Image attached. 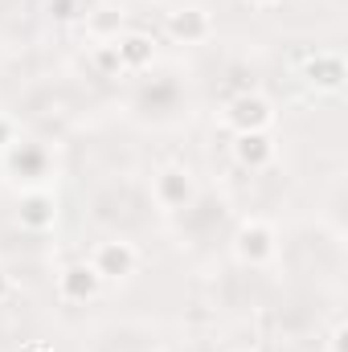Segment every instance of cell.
<instances>
[{
    "mask_svg": "<svg viewBox=\"0 0 348 352\" xmlns=\"http://www.w3.org/2000/svg\"><path fill=\"white\" fill-rule=\"evenodd\" d=\"M303 78H307V87L320 90V94H336L348 78L345 58L336 50H316L312 58H303Z\"/></svg>",
    "mask_w": 348,
    "mask_h": 352,
    "instance_id": "6",
    "label": "cell"
},
{
    "mask_svg": "<svg viewBox=\"0 0 348 352\" xmlns=\"http://www.w3.org/2000/svg\"><path fill=\"white\" fill-rule=\"evenodd\" d=\"M226 119H230L234 135H246V131H270V127H274V107H270V98H262V94H254V90H246V94H238V98L230 102Z\"/></svg>",
    "mask_w": 348,
    "mask_h": 352,
    "instance_id": "4",
    "label": "cell"
},
{
    "mask_svg": "<svg viewBox=\"0 0 348 352\" xmlns=\"http://www.w3.org/2000/svg\"><path fill=\"white\" fill-rule=\"evenodd\" d=\"M115 54L123 62V74H140L156 62V41L148 33H123V37H115Z\"/></svg>",
    "mask_w": 348,
    "mask_h": 352,
    "instance_id": "9",
    "label": "cell"
},
{
    "mask_svg": "<svg viewBox=\"0 0 348 352\" xmlns=\"http://www.w3.org/2000/svg\"><path fill=\"white\" fill-rule=\"evenodd\" d=\"M33 352H41V349H33Z\"/></svg>",
    "mask_w": 348,
    "mask_h": 352,
    "instance_id": "18",
    "label": "cell"
},
{
    "mask_svg": "<svg viewBox=\"0 0 348 352\" xmlns=\"http://www.w3.org/2000/svg\"><path fill=\"white\" fill-rule=\"evenodd\" d=\"M98 287H102V278L94 274L90 263L62 266V270H58V283H54V291H58L62 303H90V299L98 295Z\"/></svg>",
    "mask_w": 348,
    "mask_h": 352,
    "instance_id": "7",
    "label": "cell"
},
{
    "mask_svg": "<svg viewBox=\"0 0 348 352\" xmlns=\"http://www.w3.org/2000/svg\"><path fill=\"white\" fill-rule=\"evenodd\" d=\"M8 135H12V127H8V119H0V144H12Z\"/></svg>",
    "mask_w": 348,
    "mask_h": 352,
    "instance_id": "16",
    "label": "cell"
},
{
    "mask_svg": "<svg viewBox=\"0 0 348 352\" xmlns=\"http://www.w3.org/2000/svg\"><path fill=\"white\" fill-rule=\"evenodd\" d=\"M250 4H254V8H259V12H270V8H279V4H283V0H250Z\"/></svg>",
    "mask_w": 348,
    "mask_h": 352,
    "instance_id": "15",
    "label": "cell"
},
{
    "mask_svg": "<svg viewBox=\"0 0 348 352\" xmlns=\"http://www.w3.org/2000/svg\"><path fill=\"white\" fill-rule=\"evenodd\" d=\"M8 295H12V283H8V274H4V270H0V303H4V299H8Z\"/></svg>",
    "mask_w": 348,
    "mask_h": 352,
    "instance_id": "14",
    "label": "cell"
},
{
    "mask_svg": "<svg viewBox=\"0 0 348 352\" xmlns=\"http://www.w3.org/2000/svg\"><path fill=\"white\" fill-rule=\"evenodd\" d=\"M152 201L160 209H168V213L188 209L197 201V180H193V173L184 164H164L160 173L152 176Z\"/></svg>",
    "mask_w": 348,
    "mask_h": 352,
    "instance_id": "1",
    "label": "cell"
},
{
    "mask_svg": "<svg viewBox=\"0 0 348 352\" xmlns=\"http://www.w3.org/2000/svg\"><path fill=\"white\" fill-rule=\"evenodd\" d=\"M90 66L98 70V78H119V74H123V62H119V54H115V41H102V45L90 54Z\"/></svg>",
    "mask_w": 348,
    "mask_h": 352,
    "instance_id": "11",
    "label": "cell"
},
{
    "mask_svg": "<svg viewBox=\"0 0 348 352\" xmlns=\"http://www.w3.org/2000/svg\"><path fill=\"white\" fill-rule=\"evenodd\" d=\"M274 156H279V148H274L270 131H246V135H234V160H238L242 168L262 173V168L274 164Z\"/></svg>",
    "mask_w": 348,
    "mask_h": 352,
    "instance_id": "8",
    "label": "cell"
},
{
    "mask_svg": "<svg viewBox=\"0 0 348 352\" xmlns=\"http://www.w3.org/2000/svg\"><path fill=\"white\" fill-rule=\"evenodd\" d=\"M345 336H348V328L345 324H336L332 336H328V352H345Z\"/></svg>",
    "mask_w": 348,
    "mask_h": 352,
    "instance_id": "13",
    "label": "cell"
},
{
    "mask_svg": "<svg viewBox=\"0 0 348 352\" xmlns=\"http://www.w3.org/2000/svg\"><path fill=\"white\" fill-rule=\"evenodd\" d=\"M17 217H21V226L33 230V234L54 230V221H58V201H54V192H29V197L21 201V209H17Z\"/></svg>",
    "mask_w": 348,
    "mask_h": 352,
    "instance_id": "10",
    "label": "cell"
},
{
    "mask_svg": "<svg viewBox=\"0 0 348 352\" xmlns=\"http://www.w3.org/2000/svg\"><path fill=\"white\" fill-rule=\"evenodd\" d=\"M238 352H250V349H238Z\"/></svg>",
    "mask_w": 348,
    "mask_h": 352,
    "instance_id": "17",
    "label": "cell"
},
{
    "mask_svg": "<svg viewBox=\"0 0 348 352\" xmlns=\"http://www.w3.org/2000/svg\"><path fill=\"white\" fill-rule=\"evenodd\" d=\"M164 33L180 41V45H201L213 37V16L201 8V4H188V8H173L164 16Z\"/></svg>",
    "mask_w": 348,
    "mask_h": 352,
    "instance_id": "5",
    "label": "cell"
},
{
    "mask_svg": "<svg viewBox=\"0 0 348 352\" xmlns=\"http://www.w3.org/2000/svg\"><path fill=\"white\" fill-rule=\"evenodd\" d=\"M50 12H54V16H62V21L78 16V12H74V0H50Z\"/></svg>",
    "mask_w": 348,
    "mask_h": 352,
    "instance_id": "12",
    "label": "cell"
},
{
    "mask_svg": "<svg viewBox=\"0 0 348 352\" xmlns=\"http://www.w3.org/2000/svg\"><path fill=\"white\" fill-rule=\"evenodd\" d=\"M90 266H94V274L107 283V278H131L135 274V266H140V250L127 242V238H107V242H98L94 250H90Z\"/></svg>",
    "mask_w": 348,
    "mask_h": 352,
    "instance_id": "2",
    "label": "cell"
},
{
    "mask_svg": "<svg viewBox=\"0 0 348 352\" xmlns=\"http://www.w3.org/2000/svg\"><path fill=\"white\" fill-rule=\"evenodd\" d=\"M234 258L242 266H266L274 258V230L262 217H246L234 234Z\"/></svg>",
    "mask_w": 348,
    "mask_h": 352,
    "instance_id": "3",
    "label": "cell"
}]
</instances>
